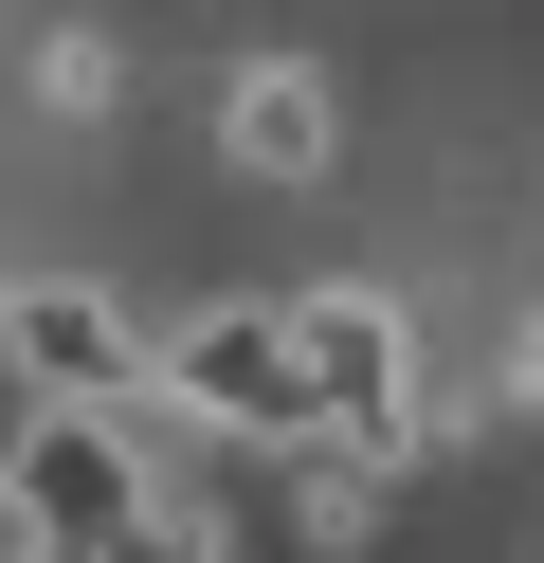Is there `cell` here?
Returning a JSON list of instances; mask_svg holds the SVG:
<instances>
[{
  "mask_svg": "<svg viewBox=\"0 0 544 563\" xmlns=\"http://www.w3.org/2000/svg\"><path fill=\"white\" fill-rule=\"evenodd\" d=\"M164 490L127 454V400H36L0 437V545H145Z\"/></svg>",
  "mask_w": 544,
  "mask_h": 563,
  "instance_id": "6da1fadb",
  "label": "cell"
},
{
  "mask_svg": "<svg viewBox=\"0 0 544 563\" xmlns=\"http://www.w3.org/2000/svg\"><path fill=\"white\" fill-rule=\"evenodd\" d=\"M290 364H309V418L363 437L381 473L435 454V418H418V328H399L381 291H290Z\"/></svg>",
  "mask_w": 544,
  "mask_h": 563,
  "instance_id": "7a4b0ae2",
  "label": "cell"
},
{
  "mask_svg": "<svg viewBox=\"0 0 544 563\" xmlns=\"http://www.w3.org/2000/svg\"><path fill=\"white\" fill-rule=\"evenodd\" d=\"M145 382H181L200 437H309V364H290V309H200L181 345H145Z\"/></svg>",
  "mask_w": 544,
  "mask_h": 563,
  "instance_id": "3957f363",
  "label": "cell"
},
{
  "mask_svg": "<svg viewBox=\"0 0 544 563\" xmlns=\"http://www.w3.org/2000/svg\"><path fill=\"white\" fill-rule=\"evenodd\" d=\"M0 364H19L36 400H145V328L109 291H73V273H19V291H0Z\"/></svg>",
  "mask_w": 544,
  "mask_h": 563,
  "instance_id": "277c9868",
  "label": "cell"
},
{
  "mask_svg": "<svg viewBox=\"0 0 544 563\" xmlns=\"http://www.w3.org/2000/svg\"><path fill=\"white\" fill-rule=\"evenodd\" d=\"M218 146H236V183H326V164H345V91H326L309 55H254V74L218 91Z\"/></svg>",
  "mask_w": 544,
  "mask_h": 563,
  "instance_id": "5b68a950",
  "label": "cell"
},
{
  "mask_svg": "<svg viewBox=\"0 0 544 563\" xmlns=\"http://www.w3.org/2000/svg\"><path fill=\"white\" fill-rule=\"evenodd\" d=\"M508 400H544V328H526V382H508Z\"/></svg>",
  "mask_w": 544,
  "mask_h": 563,
  "instance_id": "8992f818",
  "label": "cell"
}]
</instances>
